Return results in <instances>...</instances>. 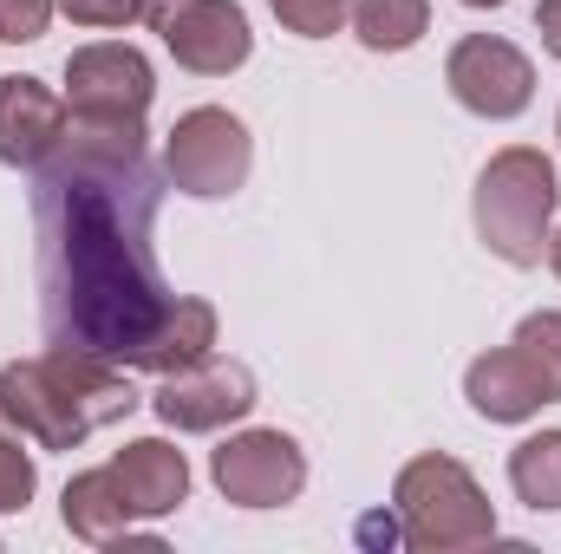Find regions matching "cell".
Wrapping results in <instances>:
<instances>
[{"label": "cell", "instance_id": "cell-1", "mask_svg": "<svg viewBox=\"0 0 561 554\" xmlns=\"http://www.w3.org/2000/svg\"><path fill=\"white\" fill-rule=\"evenodd\" d=\"M163 170L144 118H72L33 170V262L46 346L138 372H183L216 353V307L170 293L157 268Z\"/></svg>", "mask_w": 561, "mask_h": 554}, {"label": "cell", "instance_id": "cell-2", "mask_svg": "<svg viewBox=\"0 0 561 554\" xmlns=\"http://www.w3.org/2000/svg\"><path fill=\"white\" fill-rule=\"evenodd\" d=\"M138 405L144 399L125 379V366L92 359V353L46 346L33 359L0 366V417L39 450H79L92 430L131 417Z\"/></svg>", "mask_w": 561, "mask_h": 554}, {"label": "cell", "instance_id": "cell-3", "mask_svg": "<svg viewBox=\"0 0 561 554\" xmlns=\"http://www.w3.org/2000/svg\"><path fill=\"white\" fill-rule=\"evenodd\" d=\"M556 209H561V176L556 163L536 143H503L470 196L477 216V242L510 262V268H542L549 262V235H556Z\"/></svg>", "mask_w": 561, "mask_h": 554}, {"label": "cell", "instance_id": "cell-4", "mask_svg": "<svg viewBox=\"0 0 561 554\" xmlns=\"http://www.w3.org/2000/svg\"><path fill=\"white\" fill-rule=\"evenodd\" d=\"M392 509H399V529H405V549L419 554H457V549H483L496 542V503L483 496V483L444 457V450H424L399 470L392 483Z\"/></svg>", "mask_w": 561, "mask_h": 554}, {"label": "cell", "instance_id": "cell-5", "mask_svg": "<svg viewBox=\"0 0 561 554\" xmlns=\"http://www.w3.org/2000/svg\"><path fill=\"white\" fill-rule=\"evenodd\" d=\"M249 170H255V138H249V125H242L236 112H222V105L183 112V118L170 125V138H163V176H170V189H183V196H196V203L236 196V189L249 183Z\"/></svg>", "mask_w": 561, "mask_h": 554}, {"label": "cell", "instance_id": "cell-6", "mask_svg": "<svg viewBox=\"0 0 561 554\" xmlns=\"http://www.w3.org/2000/svg\"><path fill=\"white\" fill-rule=\"evenodd\" d=\"M444 85L450 99L470 112V118H490V125H510L529 112L536 99V66L516 39L503 33H463L444 59Z\"/></svg>", "mask_w": 561, "mask_h": 554}, {"label": "cell", "instance_id": "cell-7", "mask_svg": "<svg viewBox=\"0 0 561 554\" xmlns=\"http://www.w3.org/2000/svg\"><path fill=\"white\" fill-rule=\"evenodd\" d=\"M209 483L236 509H287L307 489V450L287 430H236L209 450Z\"/></svg>", "mask_w": 561, "mask_h": 554}, {"label": "cell", "instance_id": "cell-8", "mask_svg": "<svg viewBox=\"0 0 561 554\" xmlns=\"http://www.w3.org/2000/svg\"><path fill=\"white\" fill-rule=\"evenodd\" d=\"M157 99V72L138 46L92 39L66 53V112L72 118H144Z\"/></svg>", "mask_w": 561, "mask_h": 554}, {"label": "cell", "instance_id": "cell-9", "mask_svg": "<svg viewBox=\"0 0 561 554\" xmlns=\"http://www.w3.org/2000/svg\"><path fill=\"white\" fill-rule=\"evenodd\" d=\"M255 405H262L255 372L242 359H216V353L183 372H163V385L150 392V412L170 430H222V424H242Z\"/></svg>", "mask_w": 561, "mask_h": 554}, {"label": "cell", "instance_id": "cell-10", "mask_svg": "<svg viewBox=\"0 0 561 554\" xmlns=\"http://www.w3.org/2000/svg\"><path fill=\"white\" fill-rule=\"evenodd\" d=\"M163 46H170V59H176L183 72H196V79H229V72L249 66L255 33H249V13H242L236 0H190L183 13H170Z\"/></svg>", "mask_w": 561, "mask_h": 554}, {"label": "cell", "instance_id": "cell-11", "mask_svg": "<svg viewBox=\"0 0 561 554\" xmlns=\"http://www.w3.org/2000/svg\"><path fill=\"white\" fill-rule=\"evenodd\" d=\"M66 125H72L66 92H53L46 79H26V72H7L0 79V163L39 170L59 150Z\"/></svg>", "mask_w": 561, "mask_h": 554}, {"label": "cell", "instance_id": "cell-12", "mask_svg": "<svg viewBox=\"0 0 561 554\" xmlns=\"http://www.w3.org/2000/svg\"><path fill=\"white\" fill-rule=\"evenodd\" d=\"M112 476H118V489H125V503H131L138 522H157V516H170V509L190 503V463L163 437H131L112 457Z\"/></svg>", "mask_w": 561, "mask_h": 554}, {"label": "cell", "instance_id": "cell-13", "mask_svg": "<svg viewBox=\"0 0 561 554\" xmlns=\"http://www.w3.org/2000/svg\"><path fill=\"white\" fill-rule=\"evenodd\" d=\"M59 522H66L85 549H131V542H150V535H138V516H131V503H125L112 463H105V470H79V476L66 483Z\"/></svg>", "mask_w": 561, "mask_h": 554}, {"label": "cell", "instance_id": "cell-14", "mask_svg": "<svg viewBox=\"0 0 561 554\" xmlns=\"http://www.w3.org/2000/svg\"><path fill=\"white\" fill-rule=\"evenodd\" d=\"M463 399H470V412L490 417V424H529V417H542V405H549L516 346L477 353V359L463 366Z\"/></svg>", "mask_w": 561, "mask_h": 554}, {"label": "cell", "instance_id": "cell-15", "mask_svg": "<svg viewBox=\"0 0 561 554\" xmlns=\"http://www.w3.org/2000/svg\"><path fill=\"white\" fill-rule=\"evenodd\" d=\"M431 33V0H353V39L366 53H412Z\"/></svg>", "mask_w": 561, "mask_h": 554}, {"label": "cell", "instance_id": "cell-16", "mask_svg": "<svg viewBox=\"0 0 561 554\" xmlns=\"http://www.w3.org/2000/svg\"><path fill=\"white\" fill-rule=\"evenodd\" d=\"M510 489L523 509L556 516L561 509V430H536L510 450Z\"/></svg>", "mask_w": 561, "mask_h": 554}, {"label": "cell", "instance_id": "cell-17", "mask_svg": "<svg viewBox=\"0 0 561 554\" xmlns=\"http://www.w3.org/2000/svg\"><path fill=\"white\" fill-rule=\"evenodd\" d=\"M516 353H523V366L536 372V385H542V399L561 405V313L556 307H542V313H529L523 326H516V339H510Z\"/></svg>", "mask_w": 561, "mask_h": 554}, {"label": "cell", "instance_id": "cell-18", "mask_svg": "<svg viewBox=\"0 0 561 554\" xmlns=\"http://www.w3.org/2000/svg\"><path fill=\"white\" fill-rule=\"evenodd\" d=\"M33 489H39L33 450H26V437L0 417V516H20V509L33 503Z\"/></svg>", "mask_w": 561, "mask_h": 554}, {"label": "cell", "instance_id": "cell-19", "mask_svg": "<svg viewBox=\"0 0 561 554\" xmlns=\"http://www.w3.org/2000/svg\"><path fill=\"white\" fill-rule=\"evenodd\" d=\"M268 7L294 39H333L353 20V0H268Z\"/></svg>", "mask_w": 561, "mask_h": 554}, {"label": "cell", "instance_id": "cell-20", "mask_svg": "<svg viewBox=\"0 0 561 554\" xmlns=\"http://www.w3.org/2000/svg\"><path fill=\"white\" fill-rule=\"evenodd\" d=\"M59 0H0V46H33L46 39Z\"/></svg>", "mask_w": 561, "mask_h": 554}, {"label": "cell", "instance_id": "cell-21", "mask_svg": "<svg viewBox=\"0 0 561 554\" xmlns=\"http://www.w3.org/2000/svg\"><path fill=\"white\" fill-rule=\"evenodd\" d=\"M59 13L72 26H131L138 20V0H59Z\"/></svg>", "mask_w": 561, "mask_h": 554}, {"label": "cell", "instance_id": "cell-22", "mask_svg": "<svg viewBox=\"0 0 561 554\" xmlns=\"http://www.w3.org/2000/svg\"><path fill=\"white\" fill-rule=\"evenodd\" d=\"M359 542H366V549H399V542H405V529H399V509H392V516H386V509H373V516L359 522Z\"/></svg>", "mask_w": 561, "mask_h": 554}, {"label": "cell", "instance_id": "cell-23", "mask_svg": "<svg viewBox=\"0 0 561 554\" xmlns=\"http://www.w3.org/2000/svg\"><path fill=\"white\" fill-rule=\"evenodd\" d=\"M536 33H542L549 59H561V0H536Z\"/></svg>", "mask_w": 561, "mask_h": 554}, {"label": "cell", "instance_id": "cell-24", "mask_svg": "<svg viewBox=\"0 0 561 554\" xmlns=\"http://www.w3.org/2000/svg\"><path fill=\"white\" fill-rule=\"evenodd\" d=\"M183 7H190V0H138V20L150 26V33H163L170 13H183Z\"/></svg>", "mask_w": 561, "mask_h": 554}, {"label": "cell", "instance_id": "cell-25", "mask_svg": "<svg viewBox=\"0 0 561 554\" xmlns=\"http://www.w3.org/2000/svg\"><path fill=\"white\" fill-rule=\"evenodd\" d=\"M549 268H556V275H561V229H556V235H549Z\"/></svg>", "mask_w": 561, "mask_h": 554}, {"label": "cell", "instance_id": "cell-26", "mask_svg": "<svg viewBox=\"0 0 561 554\" xmlns=\"http://www.w3.org/2000/svg\"><path fill=\"white\" fill-rule=\"evenodd\" d=\"M463 7H477V13H490V7H510V0H463Z\"/></svg>", "mask_w": 561, "mask_h": 554}, {"label": "cell", "instance_id": "cell-27", "mask_svg": "<svg viewBox=\"0 0 561 554\" xmlns=\"http://www.w3.org/2000/svg\"><path fill=\"white\" fill-rule=\"evenodd\" d=\"M556 138H561V118H556Z\"/></svg>", "mask_w": 561, "mask_h": 554}]
</instances>
